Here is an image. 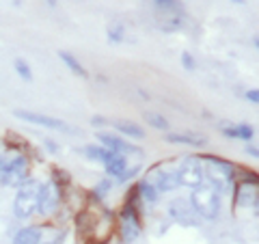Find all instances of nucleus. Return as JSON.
Instances as JSON below:
<instances>
[{
    "instance_id": "obj_26",
    "label": "nucleus",
    "mask_w": 259,
    "mask_h": 244,
    "mask_svg": "<svg viewBox=\"0 0 259 244\" xmlns=\"http://www.w3.org/2000/svg\"><path fill=\"white\" fill-rule=\"evenodd\" d=\"M139 171H141V165H136V167H132V169H125V171H123V173H121L119 177H115V180H117L119 184H125V182H130V180H134Z\"/></svg>"
},
{
    "instance_id": "obj_22",
    "label": "nucleus",
    "mask_w": 259,
    "mask_h": 244,
    "mask_svg": "<svg viewBox=\"0 0 259 244\" xmlns=\"http://www.w3.org/2000/svg\"><path fill=\"white\" fill-rule=\"evenodd\" d=\"M110 190H112V182H110V180H104V182H100V184H97L95 188L91 190V199L100 203V201H102L104 197H106V194H108Z\"/></svg>"
},
{
    "instance_id": "obj_8",
    "label": "nucleus",
    "mask_w": 259,
    "mask_h": 244,
    "mask_svg": "<svg viewBox=\"0 0 259 244\" xmlns=\"http://www.w3.org/2000/svg\"><path fill=\"white\" fill-rule=\"evenodd\" d=\"M166 212L175 223H180V225H186V227H197L199 225V216L194 214V210H192L188 199H182V197L173 199L166 206Z\"/></svg>"
},
{
    "instance_id": "obj_29",
    "label": "nucleus",
    "mask_w": 259,
    "mask_h": 244,
    "mask_svg": "<svg viewBox=\"0 0 259 244\" xmlns=\"http://www.w3.org/2000/svg\"><path fill=\"white\" fill-rule=\"evenodd\" d=\"M246 100L250 104H259V91H257V89H248V91H246Z\"/></svg>"
},
{
    "instance_id": "obj_34",
    "label": "nucleus",
    "mask_w": 259,
    "mask_h": 244,
    "mask_svg": "<svg viewBox=\"0 0 259 244\" xmlns=\"http://www.w3.org/2000/svg\"><path fill=\"white\" fill-rule=\"evenodd\" d=\"M3 162H5V158H3V156H0V167H3Z\"/></svg>"
},
{
    "instance_id": "obj_20",
    "label": "nucleus",
    "mask_w": 259,
    "mask_h": 244,
    "mask_svg": "<svg viewBox=\"0 0 259 244\" xmlns=\"http://www.w3.org/2000/svg\"><path fill=\"white\" fill-rule=\"evenodd\" d=\"M143 119L147 121V126L156 128V130H168V119L160 112H151V110H145L143 112Z\"/></svg>"
},
{
    "instance_id": "obj_32",
    "label": "nucleus",
    "mask_w": 259,
    "mask_h": 244,
    "mask_svg": "<svg viewBox=\"0 0 259 244\" xmlns=\"http://www.w3.org/2000/svg\"><path fill=\"white\" fill-rule=\"evenodd\" d=\"M46 3L50 5V7H56V0H46Z\"/></svg>"
},
{
    "instance_id": "obj_3",
    "label": "nucleus",
    "mask_w": 259,
    "mask_h": 244,
    "mask_svg": "<svg viewBox=\"0 0 259 244\" xmlns=\"http://www.w3.org/2000/svg\"><path fill=\"white\" fill-rule=\"evenodd\" d=\"M37 186L39 182L32 180V177H26L20 186H18V194L13 199V216L20 218V221H26L35 214L37 208Z\"/></svg>"
},
{
    "instance_id": "obj_28",
    "label": "nucleus",
    "mask_w": 259,
    "mask_h": 244,
    "mask_svg": "<svg viewBox=\"0 0 259 244\" xmlns=\"http://www.w3.org/2000/svg\"><path fill=\"white\" fill-rule=\"evenodd\" d=\"M106 124H108V119L102 117V115H93V119H91V126L93 128H102V126H106Z\"/></svg>"
},
{
    "instance_id": "obj_15",
    "label": "nucleus",
    "mask_w": 259,
    "mask_h": 244,
    "mask_svg": "<svg viewBox=\"0 0 259 244\" xmlns=\"http://www.w3.org/2000/svg\"><path fill=\"white\" fill-rule=\"evenodd\" d=\"M104 169H106V173L110 177H119L123 171L127 169V158L123 156V153H117V151H112V156L104 162Z\"/></svg>"
},
{
    "instance_id": "obj_16",
    "label": "nucleus",
    "mask_w": 259,
    "mask_h": 244,
    "mask_svg": "<svg viewBox=\"0 0 259 244\" xmlns=\"http://www.w3.org/2000/svg\"><path fill=\"white\" fill-rule=\"evenodd\" d=\"M136 192H139L141 201H145L147 206H153V203H158V199H160V192L156 190V186L149 180H141L139 186H136Z\"/></svg>"
},
{
    "instance_id": "obj_33",
    "label": "nucleus",
    "mask_w": 259,
    "mask_h": 244,
    "mask_svg": "<svg viewBox=\"0 0 259 244\" xmlns=\"http://www.w3.org/2000/svg\"><path fill=\"white\" fill-rule=\"evenodd\" d=\"M233 3H238V5H244V3H246V0H233Z\"/></svg>"
},
{
    "instance_id": "obj_6",
    "label": "nucleus",
    "mask_w": 259,
    "mask_h": 244,
    "mask_svg": "<svg viewBox=\"0 0 259 244\" xmlns=\"http://www.w3.org/2000/svg\"><path fill=\"white\" fill-rule=\"evenodd\" d=\"M61 197H63V188H59L52 180L41 182L37 186V208L35 214L39 216H50L54 214L61 206Z\"/></svg>"
},
{
    "instance_id": "obj_25",
    "label": "nucleus",
    "mask_w": 259,
    "mask_h": 244,
    "mask_svg": "<svg viewBox=\"0 0 259 244\" xmlns=\"http://www.w3.org/2000/svg\"><path fill=\"white\" fill-rule=\"evenodd\" d=\"M106 35H108V42L110 44H121L125 39V30H123L121 24H112V26H108Z\"/></svg>"
},
{
    "instance_id": "obj_13",
    "label": "nucleus",
    "mask_w": 259,
    "mask_h": 244,
    "mask_svg": "<svg viewBox=\"0 0 259 244\" xmlns=\"http://www.w3.org/2000/svg\"><path fill=\"white\" fill-rule=\"evenodd\" d=\"M112 126H115L117 132H119L121 136H125V138H136V141L145 138V130H143L139 124H134V121L117 119V121H112Z\"/></svg>"
},
{
    "instance_id": "obj_14",
    "label": "nucleus",
    "mask_w": 259,
    "mask_h": 244,
    "mask_svg": "<svg viewBox=\"0 0 259 244\" xmlns=\"http://www.w3.org/2000/svg\"><path fill=\"white\" fill-rule=\"evenodd\" d=\"M221 132H223V136H227V138H240V141H253V136H255V130L250 128L248 124L223 126Z\"/></svg>"
},
{
    "instance_id": "obj_4",
    "label": "nucleus",
    "mask_w": 259,
    "mask_h": 244,
    "mask_svg": "<svg viewBox=\"0 0 259 244\" xmlns=\"http://www.w3.org/2000/svg\"><path fill=\"white\" fill-rule=\"evenodd\" d=\"M30 162L28 156L18 153L11 160H5L0 167V186H9V188H18V186L28 177Z\"/></svg>"
},
{
    "instance_id": "obj_24",
    "label": "nucleus",
    "mask_w": 259,
    "mask_h": 244,
    "mask_svg": "<svg viewBox=\"0 0 259 244\" xmlns=\"http://www.w3.org/2000/svg\"><path fill=\"white\" fill-rule=\"evenodd\" d=\"M52 182L59 186V188H65V186H69L71 184V175L67 173V171H63V169H52Z\"/></svg>"
},
{
    "instance_id": "obj_7",
    "label": "nucleus",
    "mask_w": 259,
    "mask_h": 244,
    "mask_svg": "<svg viewBox=\"0 0 259 244\" xmlns=\"http://www.w3.org/2000/svg\"><path fill=\"white\" fill-rule=\"evenodd\" d=\"M97 141H100L106 149L117 151V153H123V156H127V153H132V156H143V147H139V145H134V143H130L127 138L121 136V134L100 132V134H97Z\"/></svg>"
},
{
    "instance_id": "obj_30",
    "label": "nucleus",
    "mask_w": 259,
    "mask_h": 244,
    "mask_svg": "<svg viewBox=\"0 0 259 244\" xmlns=\"http://www.w3.org/2000/svg\"><path fill=\"white\" fill-rule=\"evenodd\" d=\"M44 145H46V147L50 149L52 153H56V151H59V145H56V143L52 141V138H44Z\"/></svg>"
},
{
    "instance_id": "obj_31",
    "label": "nucleus",
    "mask_w": 259,
    "mask_h": 244,
    "mask_svg": "<svg viewBox=\"0 0 259 244\" xmlns=\"http://www.w3.org/2000/svg\"><path fill=\"white\" fill-rule=\"evenodd\" d=\"M246 153H248L250 158H257V156H259V149L255 147V145H248V147H246Z\"/></svg>"
},
{
    "instance_id": "obj_11",
    "label": "nucleus",
    "mask_w": 259,
    "mask_h": 244,
    "mask_svg": "<svg viewBox=\"0 0 259 244\" xmlns=\"http://www.w3.org/2000/svg\"><path fill=\"white\" fill-rule=\"evenodd\" d=\"M166 143H173V145H188V147H205L207 145V138L205 136H199V134H182V132H168L164 136Z\"/></svg>"
},
{
    "instance_id": "obj_2",
    "label": "nucleus",
    "mask_w": 259,
    "mask_h": 244,
    "mask_svg": "<svg viewBox=\"0 0 259 244\" xmlns=\"http://www.w3.org/2000/svg\"><path fill=\"white\" fill-rule=\"evenodd\" d=\"M223 194L218 192L212 184L203 182L197 188H192L190 194V206L194 210V214L199 218H205V221H216L221 216V208H223Z\"/></svg>"
},
{
    "instance_id": "obj_9",
    "label": "nucleus",
    "mask_w": 259,
    "mask_h": 244,
    "mask_svg": "<svg viewBox=\"0 0 259 244\" xmlns=\"http://www.w3.org/2000/svg\"><path fill=\"white\" fill-rule=\"evenodd\" d=\"M13 115L18 119H22V121H28V124H35V126H44L48 130H59V132H76V130L69 128L65 121L56 119V117L39 115V112H32V110H13Z\"/></svg>"
},
{
    "instance_id": "obj_27",
    "label": "nucleus",
    "mask_w": 259,
    "mask_h": 244,
    "mask_svg": "<svg viewBox=\"0 0 259 244\" xmlns=\"http://www.w3.org/2000/svg\"><path fill=\"white\" fill-rule=\"evenodd\" d=\"M182 65H184L186 71H194V69H197V61L192 59L190 52H182Z\"/></svg>"
},
{
    "instance_id": "obj_18",
    "label": "nucleus",
    "mask_w": 259,
    "mask_h": 244,
    "mask_svg": "<svg viewBox=\"0 0 259 244\" xmlns=\"http://www.w3.org/2000/svg\"><path fill=\"white\" fill-rule=\"evenodd\" d=\"M59 59H61L65 65H67V69L71 71V74H76V76H80V78H89V71L82 67V63H80L74 54L61 50V52H59Z\"/></svg>"
},
{
    "instance_id": "obj_5",
    "label": "nucleus",
    "mask_w": 259,
    "mask_h": 244,
    "mask_svg": "<svg viewBox=\"0 0 259 244\" xmlns=\"http://www.w3.org/2000/svg\"><path fill=\"white\" fill-rule=\"evenodd\" d=\"M177 180L184 188H197L205 182V167L199 156H188L177 165Z\"/></svg>"
},
{
    "instance_id": "obj_1",
    "label": "nucleus",
    "mask_w": 259,
    "mask_h": 244,
    "mask_svg": "<svg viewBox=\"0 0 259 244\" xmlns=\"http://www.w3.org/2000/svg\"><path fill=\"white\" fill-rule=\"evenodd\" d=\"M201 160L205 162L209 169H205V182L212 184L214 188L221 192V194H227L236 188V182H238V173H236V165L227 162L223 158H216V156H201Z\"/></svg>"
},
{
    "instance_id": "obj_19",
    "label": "nucleus",
    "mask_w": 259,
    "mask_h": 244,
    "mask_svg": "<svg viewBox=\"0 0 259 244\" xmlns=\"http://www.w3.org/2000/svg\"><path fill=\"white\" fill-rule=\"evenodd\" d=\"M153 7L160 11H164L166 15H177V13H184V7L180 0H153Z\"/></svg>"
},
{
    "instance_id": "obj_12",
    "label": "nucleus",
    "mask_w": 259,
    "mask_h": 244,
    "mask_svg": "<svg viewBox=\"0 0 259 244\" xmlns=\"http://www.w3.org/2000/svg\"><path fill=\"white\" fill-rule=\"evenodd\" d=\"M44 229L37 225H26L13 235V244H41Z\"/></svg>"
},
{
    "instance_id": "obj_21",
    "label": "nucleus",
    "mask_w": 259,
    "mask_h": 244,
    "mask_svg": "<svg viewBox=\"0 0 259 244\" xmlns=\"http://www.w3.org/2000/svg\"><path fill=\"white\" fill-rule=\"evenodd\" d=\"M182 26H184L182 13L168 15V18H164V22H160V24H158V28H160V30H164V32H175V30H180Z\"/></svg>"
},
{
    "instance_id": "obj_10",
    "label": "nucleus",
    "mask_w": 259,
    "mask_h": 244,
    "mask_svg": "<svg viewBox=\"0 0 259 244\" xmlns=\"http://www.w3.org/2000/svg\"><path fill=\"white\" fill-rule=\"evenodd\" d=\"M156 186L158 192H173L180 188V180H177V167L175 165H164L158 173H156V180L151 182Z\"/></svg>"
},
{
    "instance_id": "obj_23",
    "label": "nucleus",
    "mask_w": 259,
    "mask_h": 244,
    "mask_svg": "<svg viewBox=\"0 0 259 244\" xmlns=\"http://www.w3.org/2000/svg\"><path fill=\"white\" fill-rule=\"evenodd\" d=\"M13 67H15V71H18V76H20L22 80H26V83H32V71H30V65H28L26 61H24V59H15Z\"/></svg>"
},
{
    "instance_id": "obj_17",
    "label": "nucleus",
    "mask_w": 259,
    "mask_h": 244,
    "mask_svg": "<svg viewBox=\"0 0 259 244\" xmlns=\"http://www.w3.org/2000/svg\"><path fill=\"white\" fill-rule=\"evenodd\" d=\"M84 153V158H89V160H93V162H106L110 156H112V151L110 149H106L104 145H87V147H82L80 149Z\"/></svg>"
}]
</instances>
